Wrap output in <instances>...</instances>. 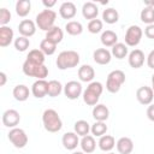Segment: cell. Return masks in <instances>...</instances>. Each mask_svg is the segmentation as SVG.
Returning a JSON list of instances; mask_svg holds the SVG:
<instances>
[{
	"label": "cell",
	"mask_w": 154,
	"mask_h": 154,
	"mask_svg": "<svg viewBox=\"0 0 154 154\" xmlns=\"http://www.w3.org/2000/svg\"><path fill=\"white\" fill-rule=\"evenodd\" d=\"M55 64L59 70L76 67L79 64V54L76 51H63L58 54Z\"/></svg>",
	"instance_id": "6da1fadb"
},
{
	"label": "cell",
	"mask_w": 154,
	"mask_h": 154,
	"mask_svg": "<svg viewBox=\"0 0 154 154\" xmlns=\"http://www.w3.org/2000/svg\"><path fill=\"white\" fill-rule=\"evenodd\" d=\"M42 123L48 132H58L63 128V122L58 112L53 108H48L42 114Z\"/></svg>",
	"instance_id": "7a4b0ae2"
},
{
	"label": "cell",
	"mask_w": 154,
	"mask_h": 154,
	"mask_svg": "<svg viewBox=\"0 0 154 154\" xmlns=\"http://www.w3.org/2000/svg\"><path fill=\"white\" fill-rule=\"evenodd\" d=\"M102 91H103V87L100 82H91L83 91V101L88 106H95L97 105V101Z\"/></svg>",
	"instance_id": "3957f363"
},
{
	"label": "cell",
	"mask_w": 154,
	"mask_h": 154,
	"mask_svg": "<svg viewBox=\"0 0 154 154\" xmlns=\"http://www.w3.org/2000/svg\"><path fill=\"white\" fill-rule=\"evenodd\" d=\"M55 19H57V13L53 10L46 8L36 16V25L38 26V29L47 32L54 26Z\"/></svg>",
	"instance_id": "277c9868"
},
{
	"label": "cell",
	"mask_w": 154,
	"mask_h": 154,
	"mask_svg": "<svg viewBox=\"0 0 154 154\" xmlns=\"http://www.w3.org/2000/svg\"><path fill=\"white\" fill-rule=\"evenodd\" d=\"M124 82H125V73L122 70H113L107 76L106 89L112 94L118 93Z\"/></svg>",
	"instance_id": "5b68a950"
},
{
	"label": "cell",
	"mask_w": 154,
	"mask_h": 154,
	"mask_svg": "<svg viewBox=\"0 0 154 154\" xmlns=\"http://www.w3.org/2000/svg\"><path fill=\"white\" fill-rule=\"evenodd\" d=\"M22 69L24 75L29 77H36L37 79H45L48 76V69L46 67V65H36L25 60Z\"/></svg>",
	"instance_id": "8992f818"
},
{
	"label": "cell",
	"mask_w": 154,
	"mask_h": 154,
	"mask_svg": "<svg viewBox=\"0 0 154 154\" xmlns=\"http://www.w3.org/2000/svg\"><path fill=\"white\" fill-rule=\"evenodd\" d=\"M7 137L16 148H24L28 144V135L20 128H13L8 131Z\"/></svg>",
	"instance_id": "52a82bcc"
},
{
	"label": "cell",
	"mask_w": 154,
	"mask_h": 154,
	"mask_svg": "<svg viewBox=\"0 0 154 154\" xmlns=\"http://www.w3.org/2000/svg\"><path fill=\"white\" fill-rule=\"evenodd\" d=\"M143 36V31L138 25H130L125 32V45L129 47H136Z\"/></svg>",
	"instance_id": "ba28073f"
},
{
	"label": "cell",
	"mask_w": 154,
	"mask_h": 154,
	"mask_svg": "<svg viewBox=\"0 0 154 154\" xmlns=\"http://www.w3.org/2000/svg\"><path fill=\"white\" fill-rule=\"evenodd\" d=\"M64 94L70 100H76L82 94V84L77 81H70L64 85Z\"/></svg>",
	"instance_id": "9c48e42d"
},
{
	"label": "cell",
	"mask_w": 154,
	"mask_h": 154,
	"mask_svg": "<svg viewBox=\"0 0 154 154\" xmlns=\"http://www.w3.org/2000/svg\"><path fill=\"white\" fill-rule=\"evenodd\" d=\"M136 99L141 105H144V106L150 105L154 99V91H153L152 87L143 85V87L138 88L136 91Z\"/></svg>",
	"instance_id": "30bf717a"
},
{
	"label": "cell",
	"mask_w": 154,
	"mask_h": 154,
	"mask_svg": "<svg viewBox=\"0 0 154 154\" xmlns=\"http://www.w3.org/2000/svg\"><path fill=\"white\" fill-rule=\"evenodd\" d=\"M19 120H20V116L19 113L16 111V109H6L4 113H2V124L6 126V128H17V125L19 124Z\"/></svg>",
	"instance_id": "8fae6325"
},
{
	"label": "cell",
	"mask_w": 154,
	"mask_h": 154,
	"mask_svg": "<svg viewBox=\"0 0 154 154\" xmlns=\"http://www.w3.org/2000/svg\"><path fill=\"white\" fill-rule=\"evenodd\" d=\"M128 60H129V65L132 69H140L144 64V53L141 49H134L129 53Z\"/></svg>",
	"instance_id": "7c38bea8"
},
{
	"label": "cell",
	"mask_w": 154,
	"mask_h": 154,
	"mask_svg": "<svg viewBox=\"0 0 154 154\" xmlns=\"http://www.w3.org/2000/svg\"><path fill=\"white\" fill-rule=\"evenodd\" d=\"M31 93L35 97L42 99L48 94V82L45 79H37L32 83Z\"/></svg>",
	"instance_id": "4fadbf2b"
},
{
	"label": "cell",
	"mask_w": 154,
	"mask_h": 154,
	"mask_svg": "<svg viewBox=\"0 0 154 154\" xmlns=\"http://www.w3.org/2000/svg\"><path fill=\"white\" fill-rule=\"evenodd\" d=\"M18 31L20 34V36H24V37H30L32 35H35L36 32V24L30 20V19H23L19 25H18Z\"/></svg>",
	"instance_id": "5bb4252c"
},
{
	"label": "cell",
	"mask_w": 154,
	"mask_h": 154,
	"mask_svg": "<svg viewBox=\"0 0 154 154\" xmlns=\"http://www.w3.org/2000/svg\"><path fill=\"white\" fill-rule=\"evenodd\" d=\"M93 59L99 65H107L112 59V54L107 48H97L93 53Z\"/></svg>",
	"instance_id": "9a60e30c"
},
{
	"label": "cell",
	"mask_w": 154,
	"mask_h": 154,
	"mask_svg": "<svg viewBox=\"0 0 154 154\" xmlns=\"http://www.w3.org/2000/svg\"><path fill=\"white\" fill-rule=\"evenodd\" d=\"M61 142H63V146L65 149L73 150L79 144V138H78V135L76 132H66L63 135Z\"/></svg>",
	"instance_id": "2e32d148"
},
{
	"label": "cell",
	"mask_w": 154,
	"mask_h": 154,
	"mask_svg": "<svg viewBox=\"0 0 154 154\" xmlns=\"http://www.w3.org/2000/svg\"><path fill=\"white\" fill-rule=\"evenodd\" d=\"M116 146L119 154H131L134 150V142L130 137H120Z\"/></svg>",
	"instance_id": "e0dca14e"
},
{
	"label": "cell",
	"mask_w": 154,
	"mask_h": 154,
	"mask_svg": "<svg viewBox=\"0 0 154 154\" xmlns=\"http://www.w3.org/2000/svg\"><path fill=\"white\" fill-rule=\"evenodd\" d=\"M76 12H77L76 5L73 2H71V1H65L59 7V13H60L61 18H64V19L73 18L76 16Z\"/></svg>",
	"instance_id": "ac0fdd59"
},
{
	"label": "cell",
	"mask_w": 154,
	"mask_h": 154,
	"mask_svg": "<svg viewBox=\"0 0 154 154\" xmlns=\"http://www.w3.org/2000/svg\"><path fill=\"white\" fill-rule=\"evenodd\" d=\"M108 117H109V109L107 106H105L102 103H97L94 106L93 118L95 119V122H105L108 119Z\"/></svg>",
	"instance_id": "d6986e66"
},
{
	"label": "cell",
	"mask_w": 154,
	"mask_h": 154,
	"mask_svg": "<svg viewBox=\"0 0 154 154\" xmlns=\"http://www.w3.org/2000/svg\"><path fill=\"white\" fill-rule=\"evenodd\" d=\"M82 14L85 19H95L99 14V8L96 6V4L91 2V1H88V2H84L83 6H82Z\"/></svg>",
	"instance_id": "ffe728a7"
},
{
	"label": "cell",
	"mask_w": 154,
	"mask_h": 154,
	"mask_svg": "<svg viewBox=\"0 0 154 154\" xmlns=\"http://www.w3.org/2000/svg\"><path fill=\"white\" fill-rule=\"evenodd\" d=\"M12 41H13V30L7 25L0 26V46L7 47L12 43Z\"/></svg>",
	"instance_id": "44dd1931"
},
{
	"label": "cell",
	"mask_w": 154,
	"mask_h": 154,
	"mask_svg": "<svg viewBox=\"0 0 154 154\" xmlns=\"http://www.w3.org/2000/svg\"><path fill=\"white\" fill-rule=\"evenodd\" d=\"M94 77H95V71L90 65H82L78 69V78H79V81L91 83Z\"/></svg>",
	"instance_id": "7402d4cb"
},
{
	"label": "cell",
	"mask_w": 154,
	"mask_h": 154,
	"mask_svg": "<svg viewBox=\"0 0 154 154\" xmlns=\"http://www.w3.org/2000/svg\"><path fill=\"white\" fill-rule=\"evenodd\" d=\"M46 38H47L48 41H51V42L58 45V43H60V42L63 41V38H64V32H63V30H61L59 26L54 25L51 30H48V31L46 32Z\"/></svg>",
	"instance_id": "603a6c76"
},
{
	"label": "cell",
	"mask_w": 154,
	"mask_h": 154,
	"mask_svg": "<svg viewBox=\"0 0 154 154\" xmlns=\"http://www.w3.org/2000/svg\"><path fill=\"white\" fill-rule=\"evenodd\" d=\"M79 146L82 148V150L87 154H90L95 150L96 148V142L94 140V137L91 135H87V136H83L81 142H79Z\"/></svg>",
	"instance_id": "cb8c5ba5"
},
{
	"label": "cell",
	"mask_w": 154,
	"mask_h": 154,
	"mask_svg": "<svg viewBox=\"0 0 154 154\" xmlns=\"http://www.w3.org/2000/svg\"><path fill=\"white\" fill-rule=\"evenodd\" d=\"M99 148L102 152H111L116 146V140L111 135H103L99 140Z\"/></svg>",
	"instance_id": "d4e9b609"
},
{
	"label": "cell",
	"mask_w": 154,
	"mask_h": 154,
	"mask_svg": "<svg viewBox=\"0 0 154 154\" xmlns=\"http://www.w3.org/2000/svg\"><path fill=\"white\" fill-rule=\"evenodd\" d=\"M12 94H13V97H14L17 101H20V102H22V101L28 100L29 94H30V90H29V88H28L26 85H24V84H18V85H16V87L13 88Z\"/></svg>",
	"instance_id": "484cf974"
},
{
	"label": "cell",
	"mask_w": 154,
	"mask_h": 154,
	"mask_svg": "<svg viewBox=\"0 0 154 154\" xmlns=\"http://www.w3.org/2000/svg\"><path fill=\"white\" fill-rule=\"evenodd\" d=\"M101 43L105 46V47H113L116 43H118V36L114 31L112 30H106L101 34Z\"/></svg>",
	"instance_id": "4316f807"
},
{
	"label": "cell",
	"mask_w": 154,
	"mask_h": 154,
	"mask_svg": "<svg viewBox=\"0 0 154 154\" xmlns=\"http://www.w3.org/2000/svg\"><path fill=\"white\" fill-rule=\"evenodd\" d=\"M26 60L36 65H45V54L41 49H31L26 57Z\"/></svg>",
	"instance_id": "83f0119b"
},
{
	"label": "cell",
	"mask_w": 154,
	"mask_h": 154,
	"mask_svg": "<svg viewBox=\"0 0 154 154\" xmlns=\"http://www.w3.org/2000/svg\"><path fill=\"white\" fill-rule=\"evenodd\" d=\"M31 10V2L30 0H18L16 2V13L19 17H25L29 14Z\"/></svg>",
	"instance_id": "f1b7e54d"
},
{
	"label": "cell",
	"mask_w": 154,
	"mask_h": 154,
	"mask_svg": "<svg viewBox=\"0 0 154 154\" xmlns=\"http://www.w3.org/2000/svg\"><path fill=\"white\" fill-rule=\"evenodd\" d=\"M102 19L107 24H114L119 19V13H118V11L116 8L108 7V8L103 10V12H102Z\"/></svg>",
	"instance_id": "f546056e"
},
{
	"label": "cell",
	"mask_w": 154,
	"mask_h": 154,
	"mask_svg": "<svg viewBox=\"0 0 154 154\" xmlns=\"http://www.w3.org/2000/svg\"><path fill=\"white\" fill-rule=\"evenodd\" d=\"M65 30L69 35H72V36H77V35H81L82 31H83V25L77 22V20H70L66 23L65 25Z\"/></svg>",
	"instance_id": "4dcf8cb0"
},
{
	"label": "cell",
	"mask_w": 154,
	"mask_h": 154,
	"mask_svg": "<svg viewBox=\"0 0 154 154\" xmlns=\"http://www.w3.org/2000/svg\"><path fill=\"white\" fill-rule=\"evenodd\" d=\"M111 54L117 58V59H124L126 55H128V46L125 43H122V42H118L116 43L113 47H112V52Z\"/></svg>",
	"instance_id": "1f68e13d"
},
{
	"label": "cell",
	"mask_w": 154,
	"mask_h": 154,
	"mask_svg": "<svg viewBox=\"0 0 154 154\" xmlns=\"http://www.w3.org/2000/svg\"><path fill=\"white\" fill-rule=\"evenodd\" d=\"M73 129H75V132L78 135V136H87L88 134H89V131H90V125H89V123L87 122V120H83V119H81V120H77L76 123H75V125H73Z\"/></svg>",
	"instance_id": "d6a6232c"
},
{
	"label": "cell",
	"mask_w": 154,
	"mask_h": 154,
	"mask_svg": "<svg viewBox=\"0 0 154 154\" xmlns=\"http://www.w3.org/2000/svg\"><path fill=\"white\" fill-rule=\"evenodd\" d=\"M140 18L147 25L154 24V8L153 7H149V6L143 7V10L140 13Z\"/></svg>",
	"instance_id": "836d02e7"
},
{
	"label": "cell",
	"mask_w": 154,
	"mask_h": 154,
	"mask_svg": "<svg viewBox=\"0 0 154 154\" xmlns=\"http://www.w3.org/2000/svg\"><path fill=\"white\" fill-rule=\"evenodd\" d=\"M61 91H63V85L59 81L52 79L48 82V94H47L48 96H51V97L59 96Z\"/></svg>",
	"instance_id": "e575fe53"
},
{
	"label": "cell",
	"mask_w": 154,
	"mask_h": 154,
	"mask_svg": "<svg viewBox=\"0 0 154 154\" xmlns=\"http://www.w3.org/2000/svg\"><path fill=\"white\" fill-rule=\"evenodd\" d=\"M90 131L94 136L96 137H101L107 132V125L105 122H95L91 126H90Z\"/></svg>",
	"instance_id": "d590c367"
},
{
	"label": "cell",
	"mask_w": 154,
	"mask_h": 154,
	"mask_svg": "<svg viewBox=\"0 0 154 154\" xmlns=\"http://www.w3.org/2000/svg\"><path fill=\"white\" fill-rule=\"evenodd\" d=\"M40 49L43 52L45 55H52L55 53V49H57V45L48 41L47 38L42 40L41 43H40Z\"/></svg>",
	"instance_id": "8d00e7d4"
},
{
	"label": "cell",
	"mask_w": 154,
	"mask_h": 154,
	"mask_svg": "<svg viewBox=\"0 0 154 154\" xmlns=\"http://www.w3.org/2000/svg\"><path fill=\"white\" fill-rule=\"evenodd\" d=\"M14 48L18 51V52H25L29 46H30V41L28 37H24V36H18L16 40H14Z\"/></svg>",
	"instance_id": "74e56055"
},
{
	"label": "cell",
	"mask_w": 154,
	"mask_h": 154,
	"mask_svg": "<svg viewBox=\"0 0 154 154\" xmlns=\"http://www.w3.org/2000/svg\"><path fill=\"white\" fill-rule=\"evenodd\" d=\"M102 30V20L95 18L93 20H89L88 23V31L91 34H97Z\"/></svg>",
	"instance_id": "f35d334b"
},
{
	"label": "cell",
	"mask_w": 154,
	"mask_h": 154,
	"mask_svg": "<svg viewBox=\"0 0 154 154\" xmlns=\"http://www.w3.org/2000/svg\"><path fill=\"white\" fill-rule=\"evenodd\" d=\"M10 20H11V12L5 7L0 8V24H1V26H5Z\"/></svg>",
	"instance_id": "ab89813d"
},
{
	"label": "cell",
	"mask_w": 154,
	"mask_h": 154,
	"mask_svg": "<svg viewBox=\"0 0 154 154\" xmlns=\"http://www.w3.org/2000/svg\"><path fill=\"white\" fill-rule=\"evenodd\" d=\"M144 35H146L148 38L154 40V24H150V25H147V26H146V29H144Z\"/></svg>",
	"instance_id": "60d3db41"
},
{
	"label": "cell",
	"mask_w": 154,
	"mask_h": 154,
	"mask_svg": "<svg viewBox=\"0 0 154 154\" xmlns=\"http://www.w3.org/2000/svg\"><path fill=\"white\" fill-rule=\"evenodd\" d=\"M147 65L150 69H154V49L149 52L148 57H147Z\"/></svg>",
	"instance_id": "b9f144b4"
},
{
	"label": "cell",
	"mask_w": 154,
	"mask_h": 154,
	"mask_svg": "<svg viewBox=\"0 0 154 154\" xmlns=\"http://www.w3.org/2000/svg\"><path fill=\"white\" fill-rule=\"evenodd\" d=\"M147 117L149 120L154 122V105H149L147 108Z\"/></svg>",
	"instance_id": "7bdbcfd3"
},
{
	"label": "cell",
	"mask_w": 154,
	"mask_h": 154,
	"mask_svg": "<svg viewBox=\"0 0 154 154\" xmlns=\"http://www.w3.org/2000/svg\"><path fill=\"white\" fill-rule=\"evenodd\" d=\"M42 4H43V6H45L46 8L51 10V7H53V6L57 4V1H55V0H52V1H47V0H43V1H42Z\"/></svg>",
	"instance_id": "ee69618b"
},
{
	"label": "cell",
	"mask_w": 154,
	"mask_h": 154,
	"mask_svg": "<svg viewBox=\"0 0 154 154\" xmlns=\"http://www.w3.org/2000/svg\"><path fill=\"white\" fill-rule=\"evenodd\" d=\"M6 81H7V77H6V73L5 72H0V87H4L6 84Z\"/></svg>",
	"instance_id": "f6af8a7d"
},
{
	"label": "cell",
	"mask_w": 154,
	"mask_h": 154,
	"mask_svg": "<svg viewBox=\"0 0 154 154\" xmlns=\"http://www.w3.org/2000/svg\"><path fill=\"white\" fill-rule=\"evenodd\" d=\"M144 5H146V6H149V7H153V8H154V1H150V0H146V1H144Z\"/></svg>",
	"instance_id": "bcb514c9"
},
{
	"label": "cell",
	"mask_w": 154,
	"mask_h": 154,
	"mask_svg": "<svg viewBox=\"0 0 154 154\" xmlns=\"http://www.w3.org/2000/svg\"><path fill=\"white\" fill-rule=\"evenodd\" d=\"M152 89H153V91H154V75L152 76Z\"/></svg>",
	"instance_id": "7dc6e473"
},
{
	"label": "cell",
	"mask_w": 154,
	"mask_h": 154,
	"mask_svg": "<svg viewBox=\"0 0 154 154\" xmlns=\"http://www.w3.org/2000/svg\"><path fill=\"white\" fill-rule=\"evenodd\" d=\"M72 154H84V152H73Z\"/></svg>",
	"instance_id": "c3c4849f"
},
{
	"label": "cell",
	"mask_w": 154,
	"mask_h": 154,
	"mask_svg": "<svg viewBox=\"0 0 154 154\" xmlns=\"http://www.w3.org/2000/svg\"><path fill=\"white\" fill-rule=\"evenodd\" d=\"M108 154H114V153H108Z\"/></svg>",
	"instance_id": "681fc988"
}]
</instances>
